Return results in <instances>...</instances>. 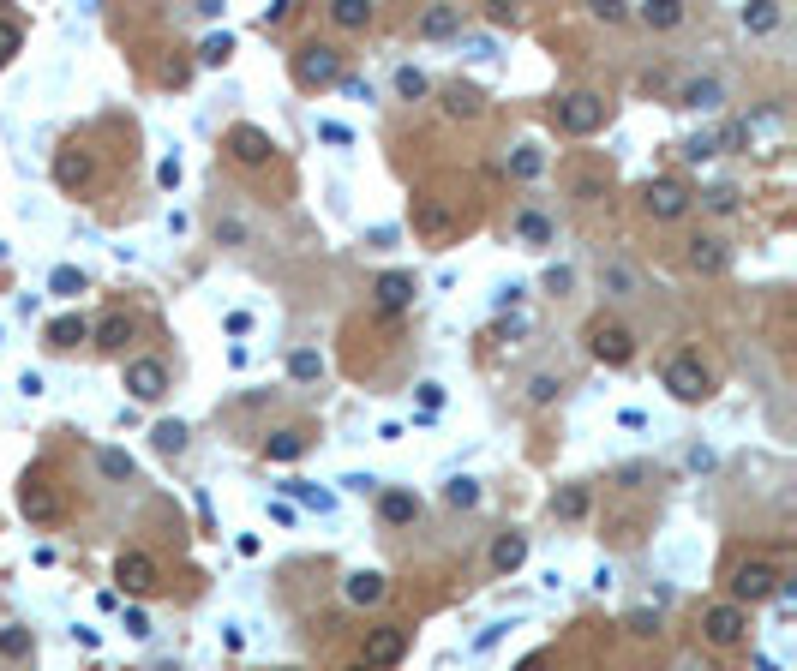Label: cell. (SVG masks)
Instances as JSON below:
<instances>
[{"mask_svg": "<svg viewBox=\"0 0 797 671\" xmlns=\"http://www.w3.org/2000/svg\"><path fill=\"white\" fill-rule=\"evenodd\" d=\"M408 222H414V234H420V240H456V234H462V198H444V192H414Z\"/></svg>", "mask_w": 797, "mask_h": 671, "instance_id": "1", "label": "cell"}, {"mask_svg": "<svg viewBox=\"0 0 797 671\" xmlns=\"http://www.w3.org/2000/svg\"><path fill=\"white\" fill-rule=\"evenodd\" d=\"M714 366L702 360V348H678L672 360H666V390L678 396V402H708L714 396Z\"/></svg>", "mask_w": 797, "mask_h": 671, "instance_id": "2", "label": "cell"}, {"mask_svg": "<svg viewBox=\"0 0 797 671\" xmlns=\"http://www.w3.org/2000/svg\"><path fill=\"white\" fill-rule=\"evenodd\" d=\"M288 72H294L300 90H324V84L342 78V48H336V42H300V48L288 54Z\"/></svg>", "mask_w": 797, "mask_h": 671, "instance_id": "3", "label": "cell"}, {"mask_svg": "<svg viewBox=\"0 0 797 671\" xmlns=\"http://www.w3.org/2000/svg\"><path fill=\"white\" fill-rule=\"evenodd\" d=\"M606 114H612V102H606L600 90H570V96H558V108H552L558 132H570V138H594V132L606 126Z\"/></svg>", "mask_w": 797, "mask_h": 671, "instance_id": "4", "label": "cell"}, {"mask_svg": "<svg viewBox=\"0 0 797 671\" xmlns=\"http://www.w3.org/2000/svg\"><path fill=\"white\" fill-rule=\"evenodd\" d=\"M726 582H732V606H744V612H750V606H762V600H774V594H780V570H774V564H768V558H738V564H732V576H726Z\"/></svg>", "mask_w": 797, "mask_h": 671, "instance_id": "5", "label": "cell"}, {"mask_svg": "<svg viewBox=\"0 0 797 671\" xmlns=\"http://www.w3.org/2000/svg\"><path fill=\"white\" fill-rule=\"evenodd\" d=\"M702 642H708L714 654H738V648L750 642V612L732 606V600L708 606V612H702Z\"/></svg>", "mask_w": 797, "mask_h": 671, "instance_id": "6", "label": "cell"}, {"mask_svg": "<svg viewBox=\"0 0 797 671\" xmlns=\"http://www.w3.org/2000/svg\"><path fill=\"white\" fill-rule=\"evenodd\" d=\"M588 354L600 360V366H630L636 360V330L630 324H618V318H588Z\"/></svg>", "mask_w": 797, "mask_h": 671, "instance_id": "7", "label": "cell"}, {"mask_svg": "<svg viewBox=\"0 0 797 671\" xmlns=\"http://www.w3.org/2000/svg\"><path fill=\"white\" fill-rule=\"evenodd\" d=\"M18 510L30 516V522H42V528H54L60 516H66V486H54V480H30L24 474V486H18Z\"/></svg>", "mask_w": 797, "mask_h": 671, "instance_id": "8", "label": "cell"}, {"mask_svg": "<svg viewBox=\"0 0 797 671\" xmlns=\"http://www.w3.org/2000/svg\"><path fill=\"white\" fill-rule=\"evenodd\" d=\"M54 180H60L66 192H90V186H96V150L78 144V138H66V144L54 150Z\"/></svg>", "mask_w": 797, "mask_h": 671, "instance_id": "9", "label": "cell"}, {"mask_svg": "<svg viewBox=\"0 0 797 671\" xmlns=\"http://www.w3.org/2000/svg\"><path fill=\"white\" fill-rule=\"evenodd\" d=\"M222 150L240 162V168H264L270 156H276V138L264 132V126H252V120H240V126H228V138H222Z\"/></svg>", "mask_w": 797, "mask_h": 671, "instance_id": "10", "label": "cell"}, {"mask_svg": "<svg viewBox=\"0 0 797 671\" xmlns=\"http://www.w3.org/2000/svg\"><path fill=\"white\" fill-rule=\"evenodd\" d=\"M402 654H408V624H378V630H366V648H360V666H372V671H390V666H402Z\"/></svg>", "mask_w": 797, "mask_h": 671, "instance_id": "11", "label": "cell"}, {"mask_svg": "<svg viewBox=\"0 0 797 671\" xmlns=\"http://www.w3.org/2000/svg\"><path fill=\"white\" fill-rule=\"evenodd\" d=\"M690 204H696V198H690L684 180H648V186H642V216H654V222H678Z\"/></svg>", "mask_w": 797, "mask_h": 671, "instance_id": "12", "label": "cell"}, {"mask_svg": "<svg viewBox=\"0 0 797 671\" xmlns=\"http://www.w3.org/2000/svg\"><path fill=\"white\" fill-rule=\"evenodd\" d=\"M114 582H120L126 594H156V588H162V564H156L150 552L126 546V552L114 558Z\"/></svg>", "mask_w": 797, "mask_h": 671, "instance_id": "13", "label": "cell"}, {"mask_svg": "<svg viewBox=\"0 0 797 671\" xmlns=\"http://www.w3.org/2000/svg\"><path fill=\"white\" fill-rule=\"evenodd\" d=\"M126 390H132V402H162V396H168V366H162L156 354L126 360Z\"/></svg>", "mask_w": 797, "mask_h": 671, "instance_id": "14", "label": "cell"}, {"mask_svg": "<svg viewBox=\"0 0 797 671\" xmlns=\"http://www.w3.org/2000/svg\"><path fill=\"white\" fill-rule=\"evenodd\" d=\"M438 114H444V120H480V114H486V90L456 78V84L438 90Z\"/></svg>", "mask_w": 797, "mask_h": 671, "instance_id": "15", "label": "cell"}, {"mask_svg": "<svg viewBox=\"0 0 797 671\" xmlns=\"http://www.w3.org/2000/svg\"><path fill=\"white\" fill-rule=\"evenodd\" d=\"M684 264H690L696 276H720V270L732 264V246H726L720 234H696V240H690V252H684Z\"/></svg>", "mask_w": 797, "mask_h": 671, "instance_id": "16", "label": "cell"}, {"mask_svg": "<svg viewBox=\"0 0 797 671\" xmlns=\"http://www.w3.org/2000/svg\"><path fill=\"white\" fill-rule=\"evenodd\" d=\"M414 276L408 270H384L378 282H372V300H378V312H402V306H414Z\"/></svg>", "mask_w": 797, "mask_h": 671, "instance_id": "17", "label": "cell"}, {"mask_svg": "<svg viewBox=\"0 0 797 671\" xmlns=\"http://www.w3.org/2000/svg\"><path fill=\"white\" fill-rule=\"evenodd\" d=\"M306 450H312V432L306 426H282V432L264 438V462H300Z\"/></svg>", "mask_w": 797, "mask_h": 671, "instance_id": "18", "label": "cell"}, {"mask_svg": "<svg viewBox=\"0 0 797 671\" xmlns=\"http://www.w3.org/2000/svg\"><path fill=\"white\" fill-rule=\"evenodd\" d=\"M342 594H348V606H384V600H390V582H384L378 570H354V576L342 582Z\"/></svg>", "mask_w": 797, "mask_h": 671, "instance_id": "19", "label": "cell"}, {"mask_svg": "<svg viewBox=\"0 0 797 671\" xmlns=\"http://www.w3.org/2000/svg\"><path fill=\"white\" fill-rule=\"evenodd\" d=\"M378 516H384V528H408L420 516V498L402 492V486H390V492H378Z\"/></svg>", "mask_w": 797, "mask_h": 671, "instance_id": "20", "label": "cell"}, {"mask_svg": "<svg viewBox=\"0 0 797 671\" xmlns=\"http://www.w3.org/2000/svg\"><path fill=\"white\" fill-rule=\"evenodd\" d=\"M90 336H96V348H102V354H120V348H126V342L138 336V324H132L126 312H108V318H102V324H96Z\"/></svg>", "mask_w": 797, "mask_h": 671, "instance_id": "21", "label": "cell"}, {"mask_svg": "<svg viewBox=\"0 0 797 671\" xmlns=\"http://www.w3.org/2000/svg\"><path fill=\"white\" fill-rule=\"evenodd\" d=\"M414 30H420L426 42H438V36H456V30H462V6H426Z\"/></svg>", "mask_w": 797, "mask_h": 671, "instance_id": "22", "label": "cell"}, {"mask_svg": "<svg viewBox=\"0 0 797 671\" xmlns=\"http://www.w3.org/2000/svg\"><path fill=\"white\" fill-rule=\"evenodd\" d=\"M720 102H726V84H720V78H690V84L678 90V108H702V114H708V108H720Z\"/></svg>", "mask_w": 797, "mask_h": 671, "instance_id": "23", "label": "cell"}, {"mask_svg": "<svg viewBox=\"0 0 797 671\" xmlns=\"http://www.w3.org/2000/svg\"><path fill=\"white\" fill-rule=\"evenodd\" d=\"M522 564H528V534H498V540H492V570L510 576V570H522Z\"/></svg>", "mask_w": 797, "mask_h": 671, "instance_id": "24", "label": "cell"}, {"mask_svg": "<svg viewBox=\"0 0 797 671\" xmlns=\"http://www.w3.org/2000/svg\"><path fill=\"white\" fill-rule=\"evenodd\" d=\"M42 342H48V348H78V342H90V324H84L78 312H66V318H54V324L42 330Z\"/></svg>", "mask_w": 797, "mask_h": 671, "instance_id": "25", "label": "cell"}, {"mask_svg": "<svg viewBox=\"0 0 797 671\" xmlns=\"http://www.w3.org/2000/svg\"><path fill=\"white\" fill-rule=\"evenodd\" d=\"M588 510H594V492H588V486H564V492L552 498V516H558V522H582Z\"/></svg>", "mask_w": 797, "mask_h": 671, "instance_id": "26", "label": "cell"}, {"mask_svg": "<svg viewBox=\"0 0 797 671\" xmlns=\"http://www.w3.org/2000/svg\"><path fill=\"white\" fill-rule=\"evenodd\" d=\"M636 18L648 30H672V24H684V0H648V6H636Z\"/></svg>", "mask_w": 797, "mask_h": 671, "instance_id": "27", "label": "cell"}, {"mask_svg": "<svg viewBox=\"0 0 797 671\" xmlns=\"http://www.w3.org/2000/svg\"><path fill=\"white\" fill-rule=\"evenodd\" d=\"M330 24L336 30H366L372 24V6L366 0H330Z\"/></svg>", "mask_w": 797, "mask_h": 671, "instance_id": "28", "label": "cell"}, {"mask_svg": "<svg viewBox=\"0 0 797 671\" xmlns=\"http://www.w3.org/2000/svg\"><path fill=\"white\" fill-rule=\"evenodd\" d=\"M606 186H612V168H606V162H588V168L576 174V198H582V204H594Z\"/></svg>", "mask_w": 797, "mask_h": 671, "instance_id": "29", "label": "cell"}, {"mask_svg": "<svg viewBox=\"0 0 797 671\" xmlns=\"http://www.w3.org/2000/svg\"><path fill=\"white\" fill-rule=\"evenodd\" d=\"M228 54H234V36L228 30H216V36L198 42V66H228Z\"/></svg>", "mask_w": 797, "mask_h": 671, "instance_id": "30", "label": "cell"}, {"mask_svg": "<svg viewBox=\"0 0 797 671\" xmlns=\"http://www.w3.org/2000/svg\"><path fill=\"white\" fill-rule=\"evenodd\" d=\"M318 372H324V360H318V348H294V354H288V378H294V384H312Z\"/></svg>", "mask_w": 797, "mask_h": 671, "instance_id": "31", "label": "cell"}, {"mask_svg": "<svg viewBox=\"0 0 797 671\" xmlns=\"http://www.w3.org/2000/svg\"><path fill=\"white\" fill-rule=\"evenodd\" d=\"M558 396H564V378H558V372H534V384H528V402H534V408H552Z\"/></svg>", "mask_w": 797, "mask_h": 671, "instance_id": "32", "label": "cell"}, {"mask_svg": "<svg viewBox=\"0 0 797 671\" xmlns=\"http://www.w3.org/2000/svg\"><path fill=\"white\" fill-rule=\"evenodd\" d=\"M516 234H522L528 246H546V240H552V222H546L540 210H522V216H516Z\"/></svg>", "mask_w": 797, "mask_h": 671, "instance_id": "33", "label": "cell"}, {"mask_svg": "<svg viewBox=\"0 0 797 671\" xmlns=\"http://www.w3.org/2000/svg\"><path fill=\"white\" fill-rule=\"evenodd\" d=\"M150 438H156V450H162V456H186V426H180V420H162Z\"/></svg>", "mask_w": 797, "mask_h": 671, "instance_id": "34", "label": "cell"}, {"mask_svg": "<svg viewBox=\"0 0 797 671\" xmlns=\"http://www.w3.org/2000/svg\"><path fill=\"white\" fill-rule=\"evenodd\" d=\"M96 468H102L108 480H132V474H138V462H132L126 450H96Z\"/></svg>", "mask_w": 797, "mask_h": 671, "instance_id": "35", "label": "cell"}, {"mask_svg": "<svg viewBox=\"0 0 797 671\" xmlns=\"http://www.w3.org/2000/svg\"><path fill=\"white\" fill-rule=\"evenodd\" d=\"M540 168H546V156H540V150H534V144H522V150H516V156H510V174H516V180H534V174H540Z\"/></svg>", "mask_w": 797, "mask_h": 671, "instance_id": "36", "label": "cell"}, {"mask_svg": "<svg viewBox=\"0 0 797 671\" xmlns=\"http://www.w3.org/2000/svg\"><path fill=\"white\" fill-rule=\"evenodd\" d=\"M702 204H708L714 216H732L744 198H738V186H708V192H702Z\"/></svg>", "mask_w": 797, "mask_h": 671, "instance_id": "37", "label": "cell"}, {"mask_svg": "<svg viewBox=\"0 0 797 671\" xmlns=\"http://www.w3.org/2000/svg\"><path fill=\"white\" fill-rule=\"evenodd\" d=\"M744 24H750V30H774V24H780V0H762V6H744Z\"/></svg>", "mask_w": 797, "mask_h": 671, "instance_id": "38", "label": "cell"}, {"mask_svg": "<svg viewBox=\"0 0 797 671\" xmlns=\"http://www.w3.org/2000/svg\"><path fill=\"white\" fill-rule=\"evenodd\" d=\"M396 90H402L408 102H420V96H426L432 84H426V72H420V66H402V72H396Z\"/></svg>", "mask_w": 797, "mask_h": 671, "instance_id": "39", "label": "cell"}, {"mask_svg": "<svg viewBox=\"0 0 797 671\" xmlns=\"http://www.w3.org/2000/svg\"><path fill=\"white\" fill-rule=\"evenodd\" d=\"M444 504L474 510V504H480V486H474V480H450V486H444Z\"/></svg>", "mask_w": 797, "mask_h": 671, "instance_id": "40", "label": "cell"}, {"mask_svg": "<svg viewBox=\"0 0 797 671\" xmlns=\"http://www.w3.org/2000/svg\"><path fill=\"white\" fill-rule=\"evenodd\" d=\"M0 654H6V660H30V630H18V624L0 630Z\"/></svg>", "mask_w": 797, "mask_h": 671, "instance_id": "41", "label": "cell"}, {"mask_svg": "<svg viewBox=\"0 0 797 671\" xmlns=\"http://www.w3.org/2000/svg\"><path fill=\"white\" fill-rule=\"evenodd\" d=\"M216 246H246V222L240 216H216Z\"/></svg>", "mask_w": 797, "mask_h": 671, "instance_id": "42", "label": "cell"}, {"mask_svg": "<svg viewBox=\"0 0 797 671\" xmlns=\"http://www.w3.org/2000/svg\"><path fill=\"white\" fill-rule=\"evenodd\" d=\"M600 282H606L612 294H636V270H630V264H606V276H600Z\"/></svg>", "mask_w": 797, "mask_h": 671, "instance_id": "43", "label": "cell"}, {"mask_svg": "<svg viewBox=\"0 0 797 671\" xmlns=\"http://www.w3.org/2000/svg\"><path fill=\"white\" fill-rule=\"evenodd\" d=\"M48 288H54V294H84V276H78L72 264H60V270L48 276Z\"/></svg>", "mask_w": 797, "mask_h": 671, "instance_id": "44", "label": "cell"}, {"mask_svg": "<svg viewBox=\"0 0 797 671\" xmlns=\"http://www.w3.org/2000/svg\"><path fill=\"white\" fill-rule=\"evenodd\" d=\"M624 630H630V636H654V630H660V618L642 606V612H630V618H624Z\"/></svg>", "mask_w": 797, "mask_h": 671, "instance_id": "45", "label": "cell"}, {"mask_svg": "<svg viewBox=\"0 0 797 671\" xmlns=\"http://www.w3.org/2000/svg\"><path fill=\"white\" fill-rule=\"evenodd\" d=\"M12 54H18V24H12V18H0V66H6Z\"/></svg>", "mask_w": 797, "mask_h": 671, "instance_id": "46", "label": "cell"}, {"mask_svg": "<svg viewBox=\"0 0 797 671\" xmlns=\"http://www.w3.org/2000/svg\"><path fill=\"white\" fill-rule=\"evenodd\" d=\"M294 6H300V0H270V6H264V24H288Z\"/></svg>", "mask_w": 797, "mask_h": 671, "instance_id": "47", "label": "cell"}, {"mask_svg": "<svg viewBox=\"0 0 797 671\" xmlns=\"http://www.w3.org/2000/svg\"><path fill=\"white\" fill-rule=\"evenodd\" d=\"M684 156H690V162H708V156H714V138H708V132H702V138H690V144H684Z\"/></svg>", "mask_w": 797, "mask_h": 671, "instance_id": "48", "label": "cell"}, {"mask_svg": "<svg viewBox=\"0 0 797 671\" xmlns=\"http://www.w3.org/2000/svg\"><path fill=\"white\" fill-rule=\"evenodd\" d=\"M288 492H294V498H300V504H318V510H330V498H324V492H318V486H300V480H294V486H288Z\"/></svg>", "mask_w": 797, "mask_h": 671, "instance_id": "49", "label": "cell"}, {"mask_svg": "<svg viewBox=\"0 0 797 671\" xmlns=\"http://www.w3.org/2000/svg\"><path fill=\"white\" fill-rule=\"evenodd\" d=\"M570 282H576V276H570V270H564V264H552V270H546V288H552V294H564V288H570Z\"/></svg>", "mask_w": 797, "mask_h": 671, "instance_id": "50", "label": "cell"}, {"mask_svg": "<svg viewBox=\"0 0 797 671\" xmlns=\"http://www.w3.org/2000/svg\"><path fill=\"white\" fill-rule=\"evenodd\" d=\"M594 18H606V24H624V18H630V6H612V0H606V6H594Z\"/></svg>", "mask_w": 797, "mask_h": 671, "instance_id": "51", "label": "cell"}, {"mask_svg": "<svg viewBox=\"0 0 797 671\" xmlns=\"http://www.w3.org/2000/svg\"><path fill=\"white\" fill-rule=\"evenodd\" d=\"M126 636H150V618H144V612H138V606H132V612H126Z\"/></svg>", "mask_w": 797, "mask_h": 671, "instance_id": "52", "label": "cell"}, {"mask_svg": "<svg viewBox=\"0 0 797 671\" xmlns=\"http://www.w3.org/2000/svg\"><path fill=\"white\" fill-rule=\"evenodd\" d=\"M636 480H648V468H642V462H630V468H618V486H636Z\"/></svg>", "mask_w": 797, "mask_h": 671, "instance_id": "53", "label": "cell"}, {"mask_svg": "<svg viewBox=\"0 0 797 671\" xmlns=\"http://www.w3.org/2000/svg\"><path fill=\"white\" fill-rule=\"evenodd\" d=\"M546 666H552V654L540 648V654H528V660H522V666H516V671H546Z\"/></svg>", "mask_w": 797, "mask_h": 671, "instance_id": "54", "label": "cell"}, {"mask_svg": "<svg viewBox=\"0 0 797 671\" xmlns=\"http://www.w3.org/2000/svg\"><path fill=\"white\" fill-rule=\"evenodd\" d=\"M348 671H372V666H360V660H354V666H348Z\"/></svg>", "mask_w": 797, "mask_h": 671, "instance_id": "55", "label": "cell"}, {"mask_svg": "<svg viewBox=\"0 0 797 671\" xmlns=\"http://www.w3.org/2000/svg\"><path fill=\"white\" fill-rule=\"evenodd\" d=\"M282 671H294V666H282Z\"/></svg>", "mask_w": 797, "mask_h": 671, "instance_id": "56", "label": "cell"}]
</instances>
